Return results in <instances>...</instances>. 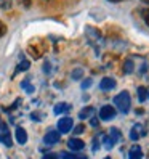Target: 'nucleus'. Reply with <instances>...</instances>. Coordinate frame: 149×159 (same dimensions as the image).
I'll list each match as a JSON object with an SVG mask.
<instances>
[{"label": "nucleus", "mask_w": 149, "mask_h": 159, "mask_svg": "<svg viewBox=\"0 0 149 159\" xmlns=\"http://www.w3.org/2000/svg\"><path fill=\"white\" fill-rule=\"evenodd\" d=\"M83 130H85V125H83V124H79L77 127H74V134L79 135V134H82V132H83Z\"/></svg>", "instance_id": "b1692460"}, {"label": "nucleus", "mask_w": 149, "mask_h": 159, "mask_svg": "<svg viewBox=\"0 0 149 159\" xmlns=\"http://www.w3.org/2000/svg\"><path fill=\"white\" fill-rule=\"evenodd\" d=\"M31 117H32L34 120H40V119H42L43 116H40V114H37V113H32V116H31Z\"/></svg>", "instance_id": "c85d7f7f"}, {"label": "nucleus", "mask_w": 149, "mask_h": 159, "mask_svg": "<svg viewBox=\"0 0 149 159\" xmlns=\"http://www.w3.org/2000/svg\"><path fill=\"white\" fill-rule=\"evenodd\" d=\"M82 74H83V71H82L80 68L74 69V71H72V79H74V80H79V79L82 77Z\"/></svg>", "instance_id": "6ab92c4d"}, {"label": "nucleus", "mask_w": 149, "mask_h": 159, "mask_svg": "<svg viewBox=\"0 0 149 159\" xmlns=\"http://www.w3.org/2000/svg\"><path fill=\"white\" fill-rule=\"evenodd\" d=\"M7 34V24L0 21V37H3Z\"/></svg>", "instance_id": "393cba45"}, {"label": "nucleus", "mask_w": 149, "mask_h": 159, "mask_svg": "<svg viewBox=\"0 0 149 159\" xmlns=\"http://www.w3.org/2000/svg\"><path fill=\"white\" fill-rule=\"evenodd\" d=\"M147 97H149V90H147Z\"/></svg>", "instance_id": "2f4dec72"}, {"label": "nucleus", "mask_w": 149, "mask_h": 159, "mask_svg": "<svg viewBox=\"0 0 149 159\" xmlns=\"http://www.w3.org/2000/svg\"><path fill=\"white\" fill-rule=\"evenodd\" d=\"M146 98H147V90L144 87H138V100L143 103L146 101Z\"/></svg>", "instance_id": "a211bd4d"}, {"label": "nucleus", "mask_w": 149, "mask_h": 159, "mask_svg": "<svg viewBox=\"0 0 149 159\" xmlns=\"http://www.w3.org/2000/svg\"><path fill=\"white\" fill-rule=\"evenodd\" d=\"M141 18H143V21L149 26V8H144V10H141Z\"/></svg>", "instance_id": "aec40b11"}, {"label": "nucleus", "mask_w": 149, "mask_h": 159, "mask_svg": "<svg viewBox=\"0 0 149 159\" xmlns=\"http://www.w3.org/2000/svg\"><path fill=\"white\" fill-rule=\"evenodd\" d=\"M56 127H58V132L59 134H68V132H71L72 127H74V120H72V117H68V116L66 117H61L58 120Z\"/></svg>", "instance_id": "423d86ee"}, {"label": "nucleus", "mask_w": 149, "mask_h": 159, "mask_svg": "<svg viewBox=\"0 0 149 159\" xmlns=\"http://www.w3.org/2000/svg\"><path fill=\"white\" fill-rule=\"evenodd\" d=\"M109 2H122V0H109Z\"/></svg>", "instance_id": "c756f323"}, {"label": "nucleus", "mask_w": 149, "mask_h": 159, "mask_svg": "<svg viewBox=\"0 0 149 159\" xmlns=\"http://www.w3.org/2000/svg\"><path fill=\"white\" fill-rule=\"evenodd\" d=\"M29 66H31V63L29 61H27V60H23L20 64H18V66H16V71L15 72H21V71H27V69H29Z\"/></svg>", "instance_id": "f3484780"}, {"label": "nucleus", "mask_w": 149, "mask_h": 159, "mask_svg": "<svg viewBox=\"0 0 149 159\" xmlns=\"http://www.w3.org/2000/svg\"><path fill=\"white\" fill-rule=\"evenodd\" d=\"M128 159H143V149L141 146H133L130 148V153H128Z\"/></svg>", "instance_id": "ddd939ff"}, {"label": "nucleus", "mask_w": 149, "mask_h": 159, "mask_svg": "<svg viewBox=\"0 0 149 159\" xmlns=\"http://www.w3.org/2000/svg\"><path fill=\"white\" fill-rule=\"evenodd\" d=\"M101 140L104 142V148L106 149H112L114 145L120 140V132H119L117 129L112 127V129H111V134L109 135H103V138H101Z\"/></svg>", "instance_id": "7ed1b4c3"}, {"label": "nucleus", "mask_w": 149, "mask_h": 159, "mask_svg": "<svg viewBox=\"0 0 149 159\" xmlns=\"http://www.w3.org/2000/svg\"><path fill=\"white\" fill-rule=\"evenodd\" d=\"M90 85H91V79H85L82 82V89L85 90V89H90Z\"/></svg>", "instance_id": "a878e982"}, {"label": "nucleus", "mask_w": 149, "mask_h": 159, "mask_svg": "<svg viewBox=\"0 0 149 159\" xmlns=\"http://www.w3.org/2000/svg\"><path fill=\"white\" fill-rule=\"evenodd\" d=\"M69 111H71V105H68V103H58L53 108L55 114H64V113H69Z\"/></svg>", "instance_id": "f8f14e48"}, {"label": "nucleus", "mask_w": 149, "mask_h": 159, "mask_svg": "<svg viewBox=\"0 0 149 159\" xmlns=\"http://www.w3.org/2000/svg\"><path fill=\"white\" fill-rule=\"evenodd\" d=\"M83 146H85V143L80 138H69L68 142V148L72 149V151H80V149H83Z\"/></svg>", "instance_id": "9d476101"}, {"label": "nucleus", "mask_w": 149, "mask_h": 159, "mask_svg": "<svg viewBox=\"0 0 149 159\" xmlns=\"http://www.w3.org/2000/svg\"><path fill=\"white\" fill-rule=\"evenodd\" d=\"M0 142H2L5 146H11L13 145V138H11V134H10V129L8 125L0 119Z\"/></svg>", "instance_id": "20e7f679"}, {"label": "nucleus", "mask_w": 149, "mask_h": 159, "mask_svg": "<svg viewBox=\"0 0 149 159\" xmlns=\"http://www.w3.org/2000/svg\"><path fill=\"white\" fill-rule=\"evenodd\" d=\"M90 124H91V127H98V125H99V120H98V117H96L95 114L90 117Z\"/></svg>", "instance_id": "5701e85b"}, {"label": "nucleus", "mask_w": 149, "mask_h": 159, "mask_svg": "<svg viewBox=\"0 0 149 159\" xmlns=\"http://www.w3.org/2000/svg\"><path fill=\"white\" fill-rule=\"evenodd\" d=\"M21 85L24 87V90H26L27 93H32V92H34V87H32L31 84H29V80H27V79H26V80H24V82L21 84Z\"/></svg>", "instance_id": "412c9836"}, {"label": "nucleus", "mask_w": 149, "mask_h": 159, "mask_svg": "<svg viewBox=\"0 0 149 159\" xmlns=\"http://www.w3.org/2000/svg\"><path fill=\"white\" fill-rule=\"evenodd\" d=\"M15 138H16V142L20 143V145H24L27 142V132L23 129V127H16L15 130Z\"/></svg>", "instance_id": "9b49d317"}, {"label": "nucleus", "mask_w": 149, "mask_h": 159, "mask_svg": "<svg viewBox=\"0 0 149 159\" xmlns=\"http://www.w3.org/2000/svg\"><path fill=\"white\" fill-rule=\"evenodd\" d=\"M93 114H95V108H93V106H87V108H83L79 113V117L80 119H90Z\"/></svg>", "instance_id": "4468645a"}, {"label": "nucleus", "mask_w": 149, "mask_h": 159, "mask_svg": "<svg viewBox=\"0 0 149 159\" xmlns=\"http://www.w3.org/2000/svg\"><path fill=\"white\" fill-rule=\"evenodd\" d=\"M98 116H99L101 120H112L117 116V109L114 106H111V105H104L103 108L99 109Z\"/></svg>", "instance_id": "39448f33"}, {"label": "nucleus", "mask_w": 149, "mask_h": 159, "mask_svg": "<svg viewBox=\"0 0 149 159\" xmlns=\"http://www.w3.org/2000/svg\"><path fill=\"white\" fill-rule=\"evenodd\" d=\"M27 52H29V55L34 60H39L45 53V43L42 40H39V39H35V40H32L29 45H27Z\"/></svg>", "instance_id": "f03ea898"}, {"label": "nucleus", "mask_w": 149, "mask_h": 159, "mask_svg": "<svg viewBox=\"0 0 149 159\" xmlns=\"http://www.w3.org/2000/svg\"><path fill=\"white\" fill-rule=\"evenodd\" d=\"M59 135H61V134L58 132V130H50V132H46L43 142H45L46 145H55V143L59 142Z\"/></svg>", "instance_id": "6e6552de"}, {"label": "nucleus", "mask_w": 149, "mask_h": 159, "mask_svg": "<svg viewBox=\"0 0 149 159\" xmlns=\"http://www.w3.org/2000/svg\"><path fill=\"white\" fill-rule=\"evenodd\" d=\"M11 7V0H0V8H10Z\"/></svg>", "instance_id": "4be33fe9"}, {"label": "nucleus", "mask_w": 149, "mask_h": 159, "mask_svg": "<svg viewBox=\"0 0 149 159\" xmlns=\"http://www.w3.org/2000/svg\"><path fill=\"white\" fill-rule=\"evenodd\" d=\"M18 2H20L24 8H29L31 7V0H18Z\"/></svg>", "instance_id": "bb28decb"}, {"label": "nucleus", "mask_w": 149, "mask_h": 159, "mask_svg": "<svg viewBox=\"0 0 149 159\" xmlns=\"http://www.w3.org/2000/svg\"><path fill=\"white\" fill-rule=\"evenodd\" d=\"M42 159H58V156H56V154H53V153H48V154H45Z\"/></svg>", "instance_id": "cd10ccee"}, {"label": "nucleus", "mask_w": 149, "mask_h": 159, "mask_svg": "<svg viewBox=\"0 0 149 159\" xmlns=\"http://www.w3.org/2000/svg\"><path fill=\"white\" fill-rule=\"evenodd\" d=\"M61 157L63 159H88L85 154H82V153H63L61 154Z\"/></svg>", "instance_id": "2eb2a0df"}, {"label": "nucleus", "mask_w": 149, "mask_h": 159, "mask_svg": "<svg viewBox=\"0 0 149 159\" xmlns=\"http://www.w3.org/2000/svg\"><path fill=\"white\" fill-rule=\"evenodd\" d=\"M144 135H146V129L143 124H135L132 130H130V140H133V142H136V140H139Z\"/></svg>", "instance_id": "0eeeda50"}, {"label": "nucleus", "mask_w": 149, "mask_h": 159, "mask_svg": "<svg viewBox=\"0 0 149 159\" xmlns=\"http://www.w3.org/2000/svg\"><path fill=\"white\" fill-rule=\"evenodd\" d=\"M133 69H135V63L130 60V58L125 60V61H124V74H132Z\"/></svg>", "instance_id": "dca6fc26"}, {"label": "nucleus", "mask_w": 149, "mask_h": 159, "mask_svg": "<svg viewBox=\"0 0 149 159\" xmlns=\"http://www.w3.org/2000/svg\"><path fill=\"white\" fill-rule=\"evenodd\" d=\"M141 2H144V3H147V5H149V0H141Z\"/></svg>", "instance_id": "7c9ffc66"}, {"label": "nucleus", "mask_w": 149, "mask_h": 159, "mask_svg": "<svg viewBox=\"0 0 149 159\" xmlns=\"http://www.w3.org/2000/svg\"><path fill=\"white\" fill-rule=\"evenodd\" d=\"M114 105H116V108L120 111V113H124V114H127L128 111H130V106H132V100H130V93L128 92H120L119 95H116V98H114Z\"/></svg>", "instance_id": "f257e3e1"}, {"label": "nucleus", "mask_w": 149, "mask_h": 159, "mask_svg": "<svg viewBox=\"0 0 149 159\" xmlns=\"http://www.w3.org/2000/svg\"><path fill=\"white\" fill-rule=\"evenodd\" d=\"M99 89L103 90V92H109V90L116 89V79H112V77H104L103 80L99 82Z\"/></svg>", "instance_id": "1a4fd4ad"}]
</instances>
